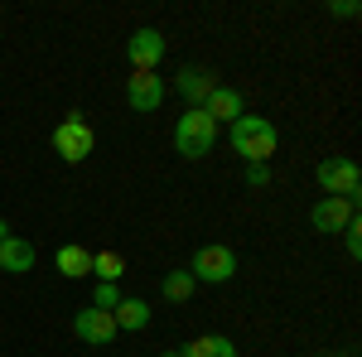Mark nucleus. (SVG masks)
<instances>
[{"label":"nucleus","instance_id":"f257e3e1","mask_svg":"<svg viewBox=\"0 0 362 357\" xmlns=\"http://www.w3.org/2000/svg\"><path fill=\"white\" fill-rule=\"evenodd\" d=\"M276 145H280V136H276V126H271L266 116H237V121H232V150H237L247 165H266V160L276 155Z\"/></svg>","mask_w":362,"mask_h":357},{"label":"nucleus","instance_id":"f03ea898","mask_svg":"<svg viewBox=\"0 0 362 357\" xmlns=\"http://www.w3.org/2000/svg\"><path fill=\"white\" fill-rule=\"evenodd\" d=\"M213 140H218V126L198 107H189L179 116V126H174V150H179L184 160H203V155L213 150Z\"/></svg>","mask_w":362,"mask_h":357},{"label":"nucleus","instance_id":"7ed1b4c3","mask_svg":"<svg viewBox=\"0 0 362 357\" xmlns=\"http://www.w3.org/2000/svg\"><path fill=\"white\" fill-rule=\"evenodd\" d=\"M54 150L68 160V165H83L87 155L97 150V131L87 126V116H68L63 126L54 131Z\"/></svg>","mask_w":362,"mask_h":357},{"label":"nucleus","instance_id":"20e7f679","mask_svg":"<svg viewBox=\"0 0 362 357\" xmlns=\"http://www.w3.org/2000/svg\"><path fill=\"white\" fill-rule=\"evenodd\" d=\"M189 275L194 280H203V285H227L232 275H237V256H232V247H198L194 261H189Z\"/></svg>","mask_w":362,"mask_h":357},{"label":"nucleus","instance_id":"39448f33","mask_svg":"<svg viewBox=\"0 0 362 357\" xmlns=\"http://www.w3.org/2000/svg\"><path fill=\"white\" fill-rule=\"evenodd\" d=\"M319 189H324V198H358L362 169L353 160H324L319 165Z\"/></svg>","mask_w":362,"mask_h":357},{"label":"nucleus","instance_id":"423d86ee","mask_svg":"<svg viewBox=\"0 0 362 357\" xmlns=\"http://www.w3.org/2000/svg\"><path fill=\"white\" fill-rule=\"evenodd\" d=\"M126 58H131L136 73H155L160 58H165V34H160V29H136L131 44H126Z\"/></svg>","mask_w":362,"mask_h":357},{"label":"nucleus","instance_id":"0eeeda50","mask_svg":"<svg viewBox=\"0 0 362 357\" xmlns=\"http://www.w3.org/2000/svg\"><path fill=\"white\" fill-rule=\"evenodd\" d=\"M353 208H358V198H319L314 213H309V222H314V232H329V237H334V232H343L348 222L358 218Z\"/></svg>","mask_w":362,"mask_h":357},{"label":"nucleus","instance_id":"6e6552de","mask_svg":"<svg viewBox=\"0 0 362 357\" xmlns=\"http://www.w3.org/2000/svg\"><path fill=\"white\" fill-rule=\"evenodd\" d=\"M73 333L83 338V343H92V348H107L116 333V319L107 314V309H78V319H73Z\"/></svg>","mask_w":362,"mask_h":357},{"label":"nucleus","instance_id":"1a4fd4ad","mask_svg":"<svg viewBox=\"0 0 362 357\" xmlns=\"http://www.w3.org/2000/svg\"><path fill=\"white\" fill-rule=\"evenodd\" d=\"M126 102H131V111H155L165 102V78H160V73H131Z\"/></svg>","mask_w":362,"mask_h":357},{"label":"nucleus","instance_id":"9d476101","mask_svg":"<svg viewBox=\"0 0 362 357\" xmlns=\"http://www.w3.org/2000/svg\"><path fill=\"white\" fill-rule=\"evenodd\" d=\"M198 111H203L213 126H218V121L232 126L237 116H247V102H242V92H232V87H213V92L203 97V107H198Z\"/></svg>","mask_w":362,"mask_h":357},{"label":"nucleus","instance_id":"9b49d317","mask_svg":"<svg viewBox=\"0 0 362 357\" xmlns=\"http://www.w3.org/2000/svg\"><path fill=\"white\" fill-rule=\"evenodd\" d=\"M0 271H10V275L34 271V247H29L25 237H5L0 242Z\"/></svg>","mask_w":362,"mask_h":357},{"label":"nucleus","instance_id":"f8f14e48","mask_svg":"<svg viewBox=\"0 0 362 357\" xmlns=\"http://www.w3.org/2000/svg\"><path fill=\"white\" fill-rule=\"evenodd\" d=\"M54 266L68 275V280H78V275H92V251H87V247H73V242H68V247H58Z\"/></svg>","mask_w":362,"mask_h":357},{"label":"nucleus","instance_id":"ddd939ff","mask_svg":"<svg viewBox=\"0 0 362 357\" xmlns=\"http://www.w3.org/2000/svg\"><path fill=\"white\" fill-rule=\"evenodd\" d=\"M213 87H218V83H213L203 68H179V92L189 97V107H203V97H208Z\"/></svg>","mask_w":362,"mask_h":357},{"label":"nucleus","instance_id":"4468645a","mask_svg":"<svg viewBox=\"0 0 362 357\" xmlns=\"http://www.w3.org/2000/svg\"><path fill=\"white\" fill-rule=\"evenodd\" d=\"M184 357H237V343L223 338V333H203V338H194L184 348Z\"/></svg>","mask_w":362,"mask_h":357},{"label":"nucleus","instance_id":"2eb2a0df","mask_svg":"<svg viewBox=\"0 0 362 357\" xmlns=\"http://www.w3.org/2000/svg\"><path fill=\"white\" fill-rule=\"evenodd\" d=\"M112 319H116V329L140 333L145 324H150V304H145V300H121V304L112 309Z\"/></svg>","mask_w":362,"mask_h":357},{"label":"nucleus","instance_id":"dca6fc26","mask_svg":"<svg viewBox=\"0 0 362 357\" xmlns=\"http://www.w3.org/2000/svg\"><path fill=\"white\" fill-rule=\"evenodd\" d=\"M92 275H97L102 285H116V280L126 275V261H121V251H92Z\"/></svg>","mask_w":362,"mask_h":357},{"label":"nucleus","instance_id":"f3484780","mask_svg":"<svg viewBox=\"0 0 362 357\" xmlns=\"http://www.w3.org/2000/svg\"><path fill=\"white\" fill-rule=\"evenodd\" d=\"M194 285H198V280H194L189 271H169V275H165V300H169V304H184L189 295H194Z\"/></svg>","mask_w":362,"mask_h":357},{"label":"nucleus","instance_id":"a211bd4d","mask_svg":"<svg viewBox=\"0 0 362 357\" xmlns=\"http://www.w3.org/2000/svg\"><path fill=\"white\" fill-rule=\"evenodd\" d=\"M116 304H121V290H116V285H102V280H97V295H92V309H107V314H112Z\"/></svg>","mask_w":362,"mask_h":357},{"label":"nucleus","instance_id":"6ab92c4d","mask_svg":"<svg viewBox=\"0 0 362 357\" xmlns=\"http://www.w3.org/2000/svg\"><path fill=\"white\" fill-rule=\"evenodd\" d=\"M343 242H348V256L358 261V256H362V222H358V218L343 227Z\"/></svg>","mask_w":362,"mask_h":357},{"label":"nucleus","instance_id":"aec40b11","mask_svg":"<svg viewBox=\"0 0 362 357\" xmlns=\"http://www.w3.org/2000/svg\"><path fill=\"white\" fill-rule=\"evenodd\" d=\"M247 184L251 189H266V184H271V169L266 165H247Z\"/></svg>","mask_w":362,"mask_h":357},{"label":"nucleus","instance_id":"412c9836","mask_svg":"<svg viewBox=\"0 0 362 357\" xmlns=\"http://www.w3.org/2000/svg\"><path fill=\"white\" fill-rule=\"evenodd\" d=\"M329 10H334V15H343V20H353V15H358V5H353V0H338V5H329Z\"/></svg>","mask_w":362,"mask_h":357},{"label":"nucleus","instance_id":"4be33fe9","mask_svg":"<svg viewBox=\"0 0 362 357\" xmlns=\"http://www.w3.org/2000/svg\"><path fill=\"white\" fill-rule=\"evenodd\" d=\"M5 237H15V232H10V222L0 218V242H5Z\"/></svg>","mask_w":362,"mask_h":357},{"label":"nucleus","instance_id":"5701e85b","mask_svg":"<svg viewBox=\"0 0 362 357\" xmlns=\"http://www.w3.org/2000/svg\"><path fill=\"white\" fill-rule=\"evenodd\" d=\"M160 357H184V353H160Z\"/></svg>","mask_w":362,"mask_h":357}]
</instances>
